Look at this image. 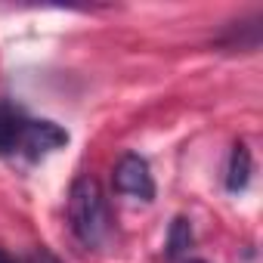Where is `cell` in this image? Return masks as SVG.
Returning a JSON list of instances; mask_svg holds the SVG:
<instances>
[{
	"label": "cell",
	"instance_id": "3957f363",
	"mask_svg": "<svg viewBox=\"0 0 263 263\" xmlns=\"http://www.w3.org/2000/svg\"><path fill=\"white\" fill-rule=\"evenodd\" d=\"M111 183H115V192H121V195L140 198V201L155 198V177L149 171V161L137 152H127L118 158V164L111 171Z\"/></svg>",
	"mask_w": 263,
	"mask_h": 263
},
{
	"label": "cell",
	"instance_id": "277c9868",
	"mask_svg": "<svg viewBox=\"0 0 263 263\" xmlns=\"http://www.w3.org/2000/svg\"><path fill=\"white\" fill-rule=\"evenodd\" d=\"M251 171H254L251 149L245 143H235L232 155H229V167H226V189L229 192H245L248 183H251Z\"/></svg>",
	"mask_w": 263,
	"mask_h": 263
},
{
	"label": "cell",
	"instance_id": "5b68a950",
	"mask_svg": "<svg viewBox=\"0 0 263 263\" xmlns=\"http://www.w3.org/2000/svg\"><path fill=\"white\" fill-rule=\"evenodd\" d=\"M220 47H226V50H257L260 47V16L229 25V31L220 37Z\"/></svg>",
	"mask_w": 263,
	"mask_h": 263
},
{
	"label": "cell",
	"instance_id": "6da1fadb",
	"mask_svg": "<svg viewBox=\"0 0 263 263\" xmlns=\"http://www.w3.org/2000/svg\"><path fill=\"white\" fill-rule=\"evenodd\" d=\"M68 146V130L47 118H31L22 105L0 99V155L41 161L50 152Z\"/></svg>",
	"mask_w": 263,
	"mask_h": 263
},
{
	"label": "cell",
	"instance_id": "52a82bcc",
	"mask_svg": "<svg viewBox=\"0 0 263 263\" xmlns=\"http://www.w3.org/2000/svg\"><path fill=\"white\" fill-rule=\"evenodd\" d=\"M31 263H59V260H56L53 254H47V251H41V254H34V257H31Z\"/></svg>",
	"mask_w": 263,
	"mask_h": 263
},
{
	"label": "cell",
	"instance_id": "8992f818",
	"mask_svg": "<svg viewBox=\"0 0 263 263\" xmlns=\"http://www.w3.org/2000/svg\"><path fill=\"white\" fill-rule=\"evenodd\" d=\"M189 245H192V226H189V220L177 217V220L171 223V232H167V257H171V260L183 257Z\"/></svg>",
	"mask_w": 263,
	"mask_h": 263
},
{
	"label": "cell",
	"instance_id": "7a4b0ae2",
	"mask_svg": "<svg viewBox=\"0 0 263 263\" xmlns=\"http://www.w3.org/2000/svg\"><path fill=\"white\" fill-rule=\"evenodd\" d=\"M68 226L84 248H102L111 238V214L102 186L84 174L68 189Z\"/></svg>",
	"mask_w": 263,
	"mask_h": 263
},
{
	"label": "cell",
	"instance_id": "ba28073f",
	"mask_svg": "<svg viewBox=\"0 0 263 263\" xmlns=\"http://www.w3.org/2000/svg\"><path fill=\"white\" fill-rule=\"evenodd\" d=\"M0 263H19V260H16V257H10L4 248H0Z\"/></svg>",
	"mask_w": 263,
	"mask_h": 263
},
{
	"label": "cell",
	"instance_id": "9c48e42d",
	"mask_svg": "<svg viewBox=\"0 0 263 263\" xmlns=\"http://www.w3.org/2000/svg\"><path fill=\"white\" fill-rule=\"evenodd\" d=\"M189 263H204V260H189Z\"/></svg>",
	"mask_w": 263,
	"mask_h": 263
}]
</instances>
